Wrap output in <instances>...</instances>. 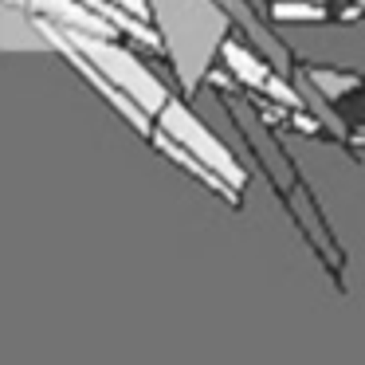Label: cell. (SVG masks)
<instances>
[{"label":"cell","mask_w":365,"mask_h":365,"mask_svg":"<svg viewBox=\"0 0 365 365\" xmlns=\"http://www.w3.org/2000/svg\"><path fill=\"white\" fill-rule=\"evenodd\" d=\"M0 51H48V40L24 4L0 0Z\"/></svg>","instance_id":"3"},{"label":"cell","mask_w":365,"mask_h":365,"mask_svg":"<svg viewBox=\"0 0 365 365\" xmlns=\"http://www.w3.org/2000/svg\"><path fill=\"white\" fill-rule=\"evenodd\" d=\"M150 138H153V145H158V150L165 153L169 161H173V165H181L185 173H192V177H197L200 185H208V189H212L216 197H224V200H228V205H236V200H240V192L232 189V185H224L220 177H216L212 169L205 165V161H200V158H192V153L185 150L181 142H173V138H169L165 130H158V126H153V130H150Z\"/></svg>","instance_id":"4"},{"label":"cell","mask_w":365,"mask_h":365,"mask_svg":"<svg viewBox=\"0 0 365 365\" xmlns=\"http://www.w3.org/2000/svg\"><path fill=\"white\" fill-rule=\"evenodd\" d=\"M59 32H63V40L71 43L75 51H83V59H87L106 83H114L122 95H130L150 118L161 110V103L169 98L165 83H161L118 36H95V32H79V28H59Z\"/></svg>","instance_id":"1"},{"label":"cell","mask_w":365,"mask_h":365,"mask_svg":"<svg viewBox=\"0 0 365 365\" xmlns=\"http://www.w3.org/2000/svg\"><path fill=\"white\" fill-rule=\"evenodd\" d=\"M299 67H302V75L314 83L318 95H326L330 103L334 98H349L357 91V83H361L357 71H334V67H310V63H299Z\"/></svg>","instance_id":"5"},{"label":"cell","mask_w":365,"mask_h":365,"mask_svg":"<svg viewBox=\"0 0 365 365\" xmlns=\"http://www.w3.org/2000/svg\"><path fill=\"white\" fill-rule=\"evenodd\" d=\"M326 16H330V9L318 0H275L271 4V20H279V24H322Z\"/></svg>","instance_id":"6"},{"label":"cell","mask_w":365,"mask_h":365,"mask_svg":"<svg viewBox=\"0 0 365 365\" xmlns=\"http://www.w3.org/2000/svg\"><path fill=\"white\" fill-rule=\"evenodd\" d=\"M153 118H158L153 126H158V130H165V134L173 138V142H181L185 150L192 153V158H200V161H205V165L212 169L216 177H220L224 185H232L236 192L247 185V169L236 161L232 145H224L220 138H216L212 130H208L205 122H200L197 114L189 110V103H185V98L169 95L165 103H161V110L153 114Z\"/></svg>","instance_id":"2"}]
</instances>
